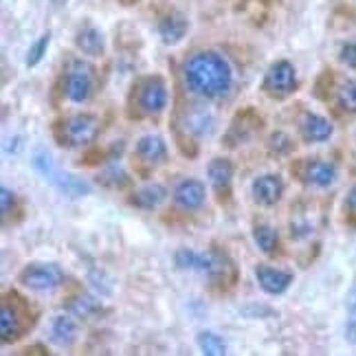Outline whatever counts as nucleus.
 Wrapping results in <instances>:
<instances>
[{"instance_id": "nucleus-2", "label": "nucleus", "mask_w": 356, "mask_h": 356, "mask_svg": "<svg viewBox=\"0 0 356 356\" xmlns=\"http://www.w3.org/2000/svg\"><path fill=\"white\" fill-rule=\"evenodd\" d=\"M53 134H56V141L62 147H86L97 139L99 117L92 113L71 115V117H66L56 123Z\"/></svg>"}, {"instance_id": "nucleus-12", "label": "nucleus", "mask_w": 356, "mask_h": 356, "mask_svg": "<svg viewBox=\"0 0 356 356\" xmlns=\"http://www.w3.org/2000/svg\"><path fill=\"white\" fill-rule=\"evenodd\" d=\"M174 204L183 211H198L202 209L204 200H207V189L204 183L198 178H183L181 183L174 187Z\"/></svg>"}, {"instance_id": "nucleus-11", "label": "nucleus", "mask_w": 356, "mask_h": 356, "mask_svg": "<svg viewBox=\"0 0 356 356\" xmlns=\"http://www.w3.org/2000/svg\"><path fill=\"white\" fill-rule=\"evenodd\" d=\"M207 176L216 198L220 202H227L231 198V191H234V163L225 156H218L209 163Z\"/></svg>"}, {"instance_id": "nucleus-34", "label": "nucleus", "mask_w": 356, "mask_h": 356, "mask_svg": "<svg viewBox=\"0 0 356 356\" xmlns=\"http://www.w3.org/2000/svg\"><path fill=\"white\" fill-rule=\"evenodd\" d=\"M68 3V0H53V5H56V7H64Z\"/></svg>"}, {"instance_id": "nucleus-27", "label": "nucleus", "mask_w": 356, "mask_h": 356, "mask_svg": "<svg viewBox=\"0 0 356 356\" xmlns=\"http://www.w3.org/2000/svg\"><path fill=\"white\" fill-rule=\"evenodd\" d=\"M68 310L79 319H90L92 314L99 310V306H97V301H92L90 297H77L68 304Z\"/></svg>"}, {"instance_id": "nucleus-30", "label": "nucleus", "mask_w": 356, "mask_h": 356, "mask_svg": "<svg viewBox=\"0 0 356 356\" xmlns=\"http://www.w3.org/2000/svg\"><path fill=\"white\" fill-rule=\"evenodd\" d=\"M0 200H3V204H0V209H3V218H7L13 207H16V196H13V191L9 187H3L0 189Z\"/></svg>"}, {"instance_id": "nucleus-16", "label": "nucleus", "mask_w": 356, "mask_h": 356, "mask_svg": "<svg viewBox=\"0 0 356 356\" xmlns=\"http://www.w3.org/2000/svg\"><path fill=\"white\" fill-rule=\"evenodd\" d=\"M299 134L306 143H325L334 134V126L330 119L306 113L299 119Z\"/></svg>"}, {"instance_id": "nucleus-8", "label": "nucleus", "mask_w": 356, "mask_h": 356, "mask_svg": "<svg viewBox=\"0 0 356 356\" xmlns=\"http://www.w3.org/2000/svg\"><path fill=\"white\" fill-rule=\"evenodd\" d=\"M92 90H95L92 68L86 62L73 60L71 68H68L66 77H64V95H66V99L73 102V104H86L92 97Z\"/></svg>"}, {"instance_id": "nucleus-24", "label": "nucleus", "mask_w": 356, "mask_h": 356, "mask_svg": "<svg viewBox=\"0 0 356 356\" xmlns=\"http://www.w3.org/2000/svg\"><path fill=\"white\" fill-rule=\"evenodd\" d=\"M185 128H187L189 132H194V134L202 136V134H211L216 126H213V117H211V115L202 113V111H196V113H191V115L187 117Z\"/></svg>"}, {"instance_id": "nucleus-3", "label": "nucleus", "mask_w": 356, "mask_h": 356, "mask_svg": "<svg viewBox=\"0 0 356 356\" xmlns=\"http://www.w3.org/2000/svg\"><path fill=\"white\" fill-rule=\"evenodd\" d=\"M174 262L178 268L183 270H194L200 275H207L211 280H227V273H236L234 262L227 259L225 253L220 251H209V253H200L194 249H181L176 251Z\"/></svg>"}, {"instance_id": "nucleus-7", "label": "nucleus", "mask_w": 356, "mask_h": 356, "mask_svg": "<svg viewBox=\"0 0 356 356\" xmlns=\"http://www.w3.org/2000/svg\"><path fill=\"white\" fill-rule=\"evenodd\" d=\"M136 108L143 117H159L168 108V84L165 79L152 75L136 86Z\"/></svg>"}, {"instance_id": "nucleus-20", "label": "nucleus", "mask_w": 356, "mask_h": 356, "mask_svg": "<svg viewBox=\"0 0 356 356\" xmlns=\"http://www.w3.org/2000/svg\"><path fill=\"white\" fill-rule=\"evenodd\" d=\"M75 44L81 53H86L90 58H97L104 53V35L99 29H95V26H84V29H79Z\"/></svg>"}, {"instance_id": "nucleus-4", "label": "nucleus", "mask_w": 356, "mask_h": 356, "mask_svg": "<svg viewBox=\"0 0 356 356\" xmlns=\"http://www.w3.org/2000/svg\"><path fill=\"white\" fill-rule=\"evenodd\" d=\"M26 327H29V308L16 293L7 295L0 304V339L3 343L18 341Z\"/></svg>"}, {"instance_id": "nucleus-21", "label": "nucleus", "mask_w": 356, "mask_h": 356, "mask_svg": "<svg viewBox=\"0 0 356 356\" xmlns=\"http://www.w3.org/2000/svg\"><path fill=\"white\" fill-rule=\"evenodd\" d=\"M253 242L264 255H275L280 251V236H277V231L268 225L253 227Z\"/></svg>"}, {"instance_id": "nucleus-22", "label": "nucleus", "mask_w": 356, "mask_h": 356, "mask_svg": "<svg viewBox=\"0 0 356 356\" xmlns=\"http://www.w3.org/2000/svg\"><path fill=\"white\" fill-rule=\"evenodd\" d=\"M246 117H249V111L236 117L234 126H231V130H229V134H227V139H229V141L236 136V143H244V141L249 139V136H251L255 130L262 128V119H259L257 115H253V119H251V121H246Z\"/></svg>"}, {"instance_id": "nucleus-19", "label": "nucleus", "mask_w": 356, "mask_h": 356, "mask_svg": "<svg viewBox=\"0 0 356 356\" xmlns=\"http://www.w3.org/2000/svg\"><path fill=\"white\" fill-rule=\"evenodd\" d=\"M51 341L60 348H71L77 341V321L71 314H60L51 323Z\"/></svg>"}, {"instance_id": "nucleus-26", "label": "nucleus", "mask_w": 356, "mask_h": 356, "mask_svg": "<svg viewBox=\"0 0 356 356\" xmlns=\"http://www.w3.org/2000/svg\"><path fill=\"white\" fill-rule=\"evenodd\" d=\"M337 102L346 113H356V79H348L339 86Z\"/></svg>"}, {"instance_id": "nucleus-6", "label": "nucleus", "mask_w": 356, "mask_h": 356, "mask_svg": "<svg viewBox=\"0 0 356 356\" xmlns=\"http://www.w3.org/2000/svg\"><path fill=\"white\" fill-rule=\"evenodd\" d=\"M33 165L49 183H53L60 191H64V194H68V196H86L90 191L88 183H84L81 178L58 170V165L53 163V159L47 152H38L35 159H33Z\"/></svg>"}, {"instance_id": "nucleus-15", "label": "nucleus", "mask_w": 356, "mask_h": 356, "mask_svg": "<svg viewBox=\"0 0 356 356\" xmlns=\"http://www.w3.org/2000/svg\"><path fill=\"white\" fill-rule=\"evenodd\" d=\"M255 277H257L259 289L268 295H282L289 291L293 284V273L268 266V264H259L255 268Z\"/></svg>"}, {"instance_id": "nucleus-5", "label": "nucleus", "mask_w": 356, "mask_h": 356, "mask_svg": "<svg viewBox=\"0 0 356 356\" xmlns=\"http://www.w3.org/2000/svg\"><path fill=\"white\" fill-rule=\"evenodd\" d=\"M18 282L33 293H53L64 284V270L53 262H33L18 273Z\"/></svg>"}, {"instance_id": "nucleus-10", "label": "nucleus", "mask_w": 356, "mask_h": 356, "mask_svg": "<svg viewBox=\"0 0 356 356\" xmlns=\"http://www.w3.org/2000/svg\"><path fill=\"white\" fill-rule=\"evenodd\" d=\"M295 172H297V178L304 185L308 187H319V189H325L334 185L337 181V165L330 161H323V159H306L295 165Z\"/></svg>"}, {"instance_id": "nucleus-18", "label": "nucleus", "mask_w": 356, "mask_h": 356, "mask_svg": "<svg viewBox=\"0 0 356 356\" xmlns=\"http://www.w3.org/2000/svg\"><path fill=\"white\" fill-rule=\"evenodd\" d=\"M187 29H189L187 18L181 16V13H176V11L168 13V16H163L159 20V35H161L163 42L170 44V47L181 42V40L187 35Z\"/></svg>"}, {"instance_id": "nucleus-23", "label": "nucleus", "mask_w": 356, "mask_h": 356, "mask_svg": "<svg viewBox=\"0 0 356 356\" xmlns=\"http://www.w3.org/2000/svg\"><path fill=\"white\" fill-rule=\"evenodd\" d=\"M196 343L200 348L202 354H207V356H222L227 354V343L222 341V337H218L216 332H200L198 339H196Z\"/></svg>"}, {"instance_id": "nucleus-13", "label": "nucleus", "mask_w": 356, "mask_h": 356, "mask_svg": "<svg viewBox=\"0 0 356 356\" xmlns=\"http://www.w3.org/2000/svg\"><path fill=\"white\" fill-rule=\"evenodd\" d=\"M136 159L145 168H161L168 163V143L163 141V136L159 134H145L136 141Z\"/></svg>"}, {"instance_id": "nucleus-17", "label": "nucleus", "mask_w": 356, "mask_h": 356, "mask_svg": "<svg viewBox=\"0 0 356 356\" xmlns=\"http://www.w3.org/2000/svg\"><path fill=\"white\" fill-rule=\"evenodd\" d=\"M165 200H168V187L159 183L143 185L141 189L132 191V196H130V204H134L136 209H143V211L156 209Z\"/></svg>"}, {"instance_id": "nucleus-1", "label": "nucleus", "mask_w": 356, "mask_h": 356, "mask_svg": "<svg viewBox=\"0 0 356 356\" xmlns=\"http://www.w3.org/2000/svg\"><path fill=\"white\" fill-rule=\"evenodd\" d=\"M187 88L202 99H222L234 88V68L216 51H198L183 66Z\"/></svg>"}, {"instance_id": "nucleus-9", "label": "nucleus", "mask_w": 356, "mask_h": 356, "mask_svg": "<svg viewBox=\"0 0 356 356\" xmlns=\"http://www.w3.org/2000/svg\"><path fill=\"white\" fill-rule=\"evenodd\" d=\"M262 88L268 97L273 99H286L289 95L295 92L297 88V71L291 62L280 60L275 64H270V68L264 75Z\"/></svg>"}, {"instance_id": "nucleus-33", "label": "nucleus", "mask_w": 356, "mask_h": 356, "mask_svg": "<svg viewBox=\"0 0 356 356\" xmlns=\"http://www.w3.org/2000/svg\"><path fill=\"white\" fill-rule=\"evenodd\" d=\"M348 308H350V312L354 314L352 319H356V286L350 291V299H348Z\"/></svg>"}, {"instance_id": "nucleus-14", "label": "nucleus", "mask_w": 356, "mask_h": 356, "mask_svg": "<svg viewBox=\"0 0 356 356\" xmlns=\"http://www.w3.org/2000/svg\"><path fill=\"white\" fill-rule=\"evenodd\" d=\"M253 200L262 207H273L277 204L284 196V181L280 174H262L257 176L251 185Z\"/></svg>"}, {"instance_id": "nucleus-31", "label": "nucleus", "mask_w": 356, "mask_h": 356, "mask_svg": "<svg viewBox=\"0 0 356 356\" xmlns=\"http://www.w3.org/2000/svg\"><path fill=\"white\" fill-rule=\"evenodd\" d=\"M339 60L343 62L348 68H354L356 71V44H346L339 53Z\"/></svg>"}, {"instance_id": "nucleus-32", "label": "nucleus", "mask_w": 356, "mask_h": 356, "mask_svg": "<svg viewBox=\"0 0 356 356\" xmlns=\"http://www.w3.org/2000/svg\"><path fill=\"white\" fill-rule=\"evenodd\" d=\"M346 207H348L352 213H356V185L350 189V194H348V198H346Z\"/></svg>"}, {"instance_id": "nucleus-28", "label": "nucleus", "mask_w": 356, "mask_h": 356, "mask_svg": "<svg viewBox=\"0 0 356 356\" xmlns=\"http://www.w3.org/2000/svg\"><path fill=\"white\" fill-rule=\"evenodd\" d=\"M49 42H51V33H44L42 38L38 40V42L29 49V56H26V66H38L40 60L44 58V53L49 49Z\"/></svg>"}, {"instance_id": "nucleus-29", "label": "nucleus", "mask_w": 356, "mask_h": 356, "mask_svg": "<svg viewBox=\"0 0 356 356\" xmlns=\"http://www.w3.org/2000/svg\"><path fill=\"white\" fill-rule=\"evenodd\" d=\"M268 147H270V152H275V154H289L293 149V141L284 132H275L270 136Z\"/></svg>"}, {"instance_id": "nucleus-25", "label": "nucleus", "mask_w": 356, "mask_h": 356, "mask_svg": "<svg viewBox=\"0 0 356 356\" xmlns=\"http://www.w3.org/2000/svg\"><path fill=\"white\" fill-rule=\"evenodd\" d=\"M97 181H99V185H104L108 189H123L126 185H130V176L121 168L113 165V168H108L106 172H102Z\"/></svg>"}]
</instances>
